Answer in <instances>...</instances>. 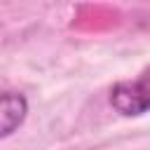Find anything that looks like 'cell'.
Segmentation results:
<instances>
[{"label": "cell", "mask_w": 150, "mask_h": 150, "mask_svg": "<svg viewBox=\"0 0 150 150\" xmlns=\"http://www.w3.org/2000/svg\"><path fill=\"white\" fill-rule=\"evenodd\" d=\"M28 112V103L21 94H2V101H0V117H2V138H7L26 117Z\"/></svg>", "instance_id": "obj_2"}, {"label": "cell", "mask_w": 150, "mask_h": 150, "mask_svg": "<svg viewBox=\"0 0 150 150\" xmlns=\"http://www.w3.org/2000/svg\"><path fill=\"white\" fill-rule=\"evenodd\" d=\"M110 103L122 115H143L150 110V68H145L136 80L117 82L110 91Z\"/></svg>", "instance_id": "obj_1"}]
</instances>
